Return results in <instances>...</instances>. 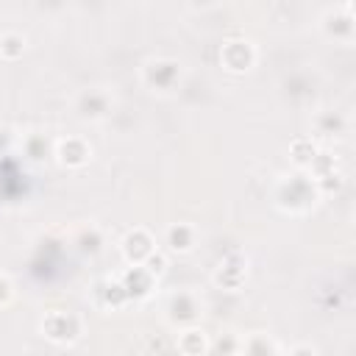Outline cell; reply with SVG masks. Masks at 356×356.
I'll return each instance as SVG.
<instances>
[{"label":"cell","mask_w":356,"mask_h":356,"mask_svg":"<svg viewBox=\"0 0 356 356\" xmlns=\"http://www.w3.org/2000/svg\"><path fill=\"white\" fill-rule=\"evenodd\" d=\"M192 239H195V234H192L189 225H172L167 231V242H170L172 250H189L192 248Z\"/></svg>","instance_id":"cell-2"},{"label":"cell","mask_w":356,"mask_h":356,"mask_svg":"<svg viewBox=\"0 0 356 356\" xmlns=\"http://www.w3.org/2000/svg\"><path fill=\"white\" fill-rule=\"evenodd\" d=\"M167 72H178V64L175 61H147L145 64V81L150 86H159V89H170L172 83L167 81Z\"/></svg>","instance_id":"cell-1"}]
</instances>
